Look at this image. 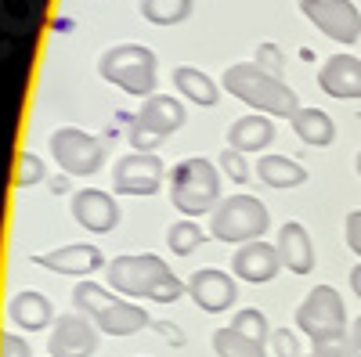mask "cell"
Listing matches in <instances>:
<instances>
[{
  "mask_svg": "<svg viewBox=\"0 0 361 357\" xmlns=\"http://www.w3.org/2000/svg\"><path fill=\"white\" fill-rule=\"evenodd\" d=\"M188 296H192V300H195L206 314H221V311H228V307L235 303L238 289H235L231 275L217 271V267H206V271H195V275H192Z\"/></svg>",
  "mask_w": 361,
  "mask_h": 357,
  "instance_id": "cell-14",
  "label": "cell"
},
{
  "mask_svg": "<svg viewBox=\"0 0 361 357\" xmlns=\"http://www.w3.org/2000/svg\"><path fill=\"white\" fill-rule=\"evenodd\" d=\"M271 339H275V353L279 357H300V343L289 329H279V332H271Z\"/></svg>",
  "mask_w": 361,
  "mask_h": 357,
  "instance_id": "cell-33",
  "label": "cell"
},
{
  "mask_svg": "<svg viewBox=\"0 0 361 357\" xmlns=\"http://www.w3.org/2000/svg\"><path fill=\"white\" fill-rule=\"evenodd\" d=\"M257 65H260L264 73H271V76H282V69H286V54H282V47H279V44H271V40H264V44L257 47Z\"/></svg>",
  "mask_w": 361,
  "mask_h": 357,
  "instance_id": "cell-30",
  "label": "cell"
},
{
  "mask_svg": "<svg viewBox=\"0 0 361 357\" xmlns=\"http://www.w3.org/2000/svg\"><path fill=\"white\" fill-rule=\"evenodd\" d=\"M192 15V0H141V18L152 25H177Z\"/></svg>",
  "mask_w": 361,
  "mask_h": 357,
  "instance_id": "cell-24",
  "label": "cell"
},
{
  "mask_svg": "<svg viewBox=\"0 0 361 357\" xmlns=\"http://www.w3.org/2000/svg\"><path fill=\"white\" fill-rule=\"evenodd\" d=\"M163 159L152 152H130L123 159H116L112 170V188L116 195H156L163 184Z\"/></svg>",
  "mask_w": 361,
  "mask_h": 357,
  "instance_id": "cell-11",
  "label": "cell"
},
{
  "mask_svg": "<svg viewBox=\"0 0 361 357\" xmlns=\"http://www.w3.org/2000/svg\"><path fill=\"white\" fill-rule=\"evenodd\" d=\"M296 325L300 332H307L314 346L322 343H336L347 336V311L343 300L333 285H318L307 292V300L296 307Z\"/></svg>",
  "mask_w": 361,
  "mask_h": 357,
  "instance_id": "cell-7",
  "label": "cell"
},
{
  "mask_svg": "<svg viewBox=\"0 0 361 357\" xmlns=\"http://www.w3.org/2000/svg\"><path fill=\"white\" fill-rule=\"evenodd\" d=\"M47 144H51L54 163L66 170V177H90V173H98L102 163H105L102 137L87 134L80 127H58L47 137Z\"/></svg>",
  "mask_w": 361,
  "mask_h": 357,
  "instance_id": "cell-9",
  "label": "cell"
},
{
  "mask_svg": "<svg viewBox=\"0 0 361 357\" xmlns=\"http://www.w3.org/2000/svg\"><path fill=\"white\" fill-rule=\"evenodd\" d=\"M73 303H76L80 314H87L109 336H134V332L145 329V325H152V318L145 314V307L119 300V296H112L109 289H102L94 282H80L73 289Z\"/></svg>",
  "mask_w": 361,
  "mask_h": 357,
  "instance_id": "cell-3",
  "label": "cell"
},
{
  "mask_svg": "<svg viewBox=\"0 0 361 357\" xmlns=\"http://www.w3.org/2000/svg\"><path fill=\"white\" fill-rule=\"evenodd\" d=\"M231 329L243 332V336H250V339H257V343H264V339H267V318H264L257 307H246V311H238V314L231 318Z\"/></svg>",
  "mask_w": 361,
  "mask_h": 357,
  "instance_id": "cell-28",
  "label": "cell"
},
{
  "mask_svg": "<svg viewBox=\"0 0 361 357\" xmlns=\"http://www.w3.org/2000/svg\"><path fill=\"white\" fill-rule=\"evenodd\" d=\"M33 263H37V267H44V271H54V275H73V278H80V275H94L98 267H109V263H105V256H102V249H98V246H87V242H76V246H58V249H51V253L33 256Z\"/></svg>",
  "mask_w": 361,
  "mask_h": 357,
  "instance_id": "cell-13",
  "label": "cell"
},
{
  "mask_svg": "<svg viewBox=\"0 0 361 357\" xmlns=\"http://www.w3.org/2000/svg\"><path fill=\"white\" fill-rule=\"evenodd\" d=\"M156 329L163 332V339H170V343H185V336H180V329H177V325H166V321H156Z\"/></svg>",
  "mask_w": 361,
  "mask_h": 357,
  "instance_id": "cell-35",
  "label": "cell"
},
{
  "mask_svg": "<svg viewBox=\"0 0 361 357\" xmlns=\"http://www.w3.org/2000/svg\"><path fill=\"white\" fill-rule=\"evenodd\" d=\"M173 87L180 94H185L188 101H195V105H217V98H221V87L209 80L202 69H195V65H177L173 69Z\"/></svg>",
  "mask_w": 361,
  "mask_h": 357,
  "instance_id": "cell-23",
  "label": "cell"
},
{
  "mask_svg": "<svg viewBox=\"0 0 361 357\" xmlns=\"http://www.w3.org/2000/svg\"><path fill=\"white\" fill-rule=\"evenodd\" d=\"M44 159L40 156H33V152H18V159H15V188H33V184H40L44 181Z\"/></svg>",
  "mask_w": 361,
  "mask_h": 357,
  "instance_id": "cell-27",
  "label": "cell"
},
{
  "mask_svg": "<svg viewBox=\"0 0 361 357\" xmlns=\"http://www.w3.org/2000/svg\"><path fill=\"white\" fill-rule=\"evenodd\" d=\"M0 357H29V343L15 332H4L0 336Z\"/></svg>",
  "mask_w": 361,
  "mask_h": 357,
  "instance_id": "cell-34",
  "label": "cell"
},
{
  "mask_svg": "<svg viewBox=\"0 0 361 357\" xmlns=\"http://www.w3.org/2000/svg\"><path fill=\"white\" fill-rule=\"evenodd\" d=\"M354 166H357V173H361V152H357V159H354Z\"/></svg>",
  "mask_w": 361,
  "mask_h": 357,
  "instance_id": "cell-39",
  "label": "cell"
},
{
  "mask_svg": "<svg viewBox=\"0 0 361 357\" xmlns=\"http://www.w3.org/2000/svg\"><path fill=\"white\" fill-rule=\"evenodd\" d=\"M180 127H185V105L173 94H152V98H145L141 112L134 115L130 144H134V152H152L159 141H166Z\"/></svg>",
  "mask_w": 361,
  "mask_h": 357,
  "instance_id": "cell-8",
  "label": "cell"
},
{
  "mask_svg": "<svg viewBox=\"0 0 361 357\" xmlns=\"http://www.w3.org/2000/svg\"><path fill=\"white\" fill-rule=\"evenodd\" d=\"M343 234H347V249L361 256V210L347 213V224H343Z\"/></svg>",
  "mask_w": 361,
  "mask_h": 357,
  "instance_id": "cell-32",
  "label": "cell"
},
{
  "mask_svg": "<svg viewBox=\"0 0 361 357\" xmlns=\"http://www.w3.org/2000/svg\"><path fill=\"white\" fill-rule=\"evenodd\" d=\"M307 357H357V350H354L350 336H343V339H336V343H322V346H314Z\"/></svg>",
  "mask_w": 361,
  "mask_h": 357,
  "instance_id": "cell-31",
  "label": "cell"
},
{
  "mask_svg": "<svg viewBox=\"0 0 361 357\" xmlns=\"http://www.w3.org/2000/svg\"><path fill=\"white\" fill-rule=\"evenodd\" d=\"M271 141H275V123H271V115H264V112L243 115L228 127V148H235V152H243V156L264 152Z\"/></svg>",
  "mask_w": 361,
  "mask_h": 357,
  "instance_id": "cell-20",
  "label": "cell"
},
{
  "mask_svg": "<svg viewBox=\"0 0 361 357\" xmlns=\"http://www.w3.org/2000/svg\"><path fill=\"white\" fill-rule=\"evenodd\" d=\"M279 267H282V256L275 246H267V242H246V246H238V253L231 256V271L243 278V282H271L279 275Z\"/></svg>",
  "mask_w": 361,
  "mask_h": 357,
  "instance_id": "cell-17",
  "label": "cell"
},
{
  "mask_svg": "<svg viewBox=\"0 0 361 357\" xmlns=\"http://www.w3.org/2000/svg\"><path fill=\"white\" fill-rule=\"evenodd\" d=\"M300 15L336 44L350 47L361 37V11L350 0H300Z\"/></svg>",
  "mask_w": 361,
  "mask_h": 357,
  "instance_id": "cell-10",
  "label": "cell"
},
{
  "mask_svg": "<svg viewBox=\"0 0 361 357\" xmlns=\"http://www.w3.org/2000/svg\"><path fill=\"white\" fill-rule=\"evenodd\" d=\"M105 278L116 292L137 296V300H156V303H177L188 292V285L180 282L170 263L145 253V256H116L105 267Z\"/></svg>",
  "mask_w": 361,
  "mask_h": 357,
  "instance_id": "cell-1",
  "label": "cell"
},
{
  "mask_svg": "<svg viewBox=\"0 0 361 357\" xmlns=\"http://www.w3.org/2000/svg\"><path fill=\"white\" fill-rule=\"evenodd\" d=\"M318 87L329 98H340V101L361 98V58L350 54L325 58V65L318 69Z\"/></svg>",
  "mask_w": 361,
  "mask_h": 357,
  "instance_id": "cell-15",
  "label": "cell"
},
{
  "mask_svg": "<svg viewBox=\"0 0 361 357\" xmlns=\"http://www.w3.org/2000/svg\"><path fill=\"white\" fill-rule=\"evenodd\" d=\"M221 87H224L231 98L246 101L250 108H257V112H264V115L293 119L296 108H300V98H296L293 87H289L282 76L264 73L257 62H235V65H228Z\"/></svg>",
  "mask_w": 361,
  "mask_h": 357,
  "instance_id": "cell-2",
  "label": "cell"
},
{
  "mask_svg": "<svg viewBox=\"0 0 361 357\" xmlns=\"http://www.w3.org/2000/svg\"><path fill=\"white\" fill-rule=\"evenodd\" d=\"M51 192H54V195L69 192V177H51Z\"/></svg>",
  "mask_w": 361,
  "mask_h": 357,
  "instance_id": "cell-37",
  "label": "cell"
},
{
  "mask_svg": "<svg viewBox=\"0 0 361 357\" xmlns=\"http://www.w3.org/2000/svg\"><path fill=\"white\" fill-rule=\"evenodd\" d=\"M73 217H76L80 227L105 234V231H112L119 224V206H116V199L109 192L83 188V192L73 195Z\"/></svg>",
  "mask_w": 361,
  "mask_h": 357,
  "instance_id": "cell-16",
  "label": "cell"
},
{
  "mask_svg": "<svg viewBox=\"0 0 361 357\" xmlns=\"http://www.w3.org/2000/svg\"><path fill=\"white\" fill-rule=\"evenodd\" d=\"M98 73L112 87L127 91L134 98L156 94V54L145 44H116L98 58Z\"/></svg>",
  "mask_w": 361,
  "mask_h": 357,
  "instance_id": "cell-5",
  "label": "cell"
},
{
  "mask_svg": "<svg viewBox=\"0 0 361 357\" xmlns=\"http://www.w3.org/2000/svg\"><path fill=\"white\" fill-rule=\"evenodd\" d=\"M253 173L267 188H296V184L307 181V170L300 163H293L289 156H260Z\"/></svg>",
  "mask_w": 361,
  "mask_h": 357,
  "instance_id": "cell-22",
  "label": "cell"
},
{
  "mask_svg": "<svg viewBox=\"0 0 361 357\" xmlns=\"http://www.w3.org/2000/svg\"><path fill=\"white\" fill-rule=\"evenodd\" d=\"M275 249L282 256V267H289L293 275H311V267H314V246H311V234H307L304 224L286 220L282 231H279Z\"/></svg>",
  "mask_w": 361,
  "mask_h": 357,
  "instance_id": "cell-18",
  "label": "cell"
},
{
  "mask_svg": "<svg viewBox=\"0 0 361 357\" xmlns=\"http://www.w3.org/2000/svg\"><path fill=\"white\" fill-rule=\"evenodd\" d=\"M267 224H271V217H267V206L260 199L231 195L209 217V234L217 242H228V246H246V242H257L267 231Z\"/></svg>",
  "mask_w": 361,
  "mask_h": 357,
  "instance_id": "cell-6",
  "label": "cell"
},
{
  "mask_svg": "<svg viewBox=\"0 0 361 357\" xmlns=\"http://www.w3.org/2000/svg\"><path fill=\"white\" fill-rule=\"evenodd\" d=\"M221 173H228L235 184H246L253 170H250V163H246L243 152H235V148H224V152H221Z\"/></svg>",
  "mask_w": 361,
  "mask_h": 357,
  "instance_id": "cell-29",
  "label": "cell"
},
{
  "mask_svg": "<svg viewBox=\"0 0 361 357\" xmlns=\"http://www.w3.org/2000/svg\"><path fill=\"white\" fill-rule=\"evenodd\" d=\"M350 289H354V296L361 300V263H354V267H350Z\"/></svg>",
  "mask_w": 361,
  "mask_h": 357,
  "instance_id": "cell-36",
  "label": "cell"
},
{
  "mask_svg": "<svg viewBox=\"0 0 361 357\" xmlns=\"http://www.w3.org/2000/svg\"><path fill=\"white\" fill-rule=\"evenodd\" d=\"M98 325L87 314H62L54 321V329L47 336V353L51 357H90L98 350Z\"/></svg>",
  "mask_w": 361,
  "mask_h": 357,
  "instance_id": "cell-12",
  "label": "cell"
},
{
  "mask_svg": "<svg viewBox=\"0 0 361 357\" xmlns=\"http://www.w3.org/2000/svg\"><path fill=\"white\" fill-rule=\"evenodd\" d=\"M214 350L221 357H264V343H257V339H250L243 332H235L231 325L214 332Z\"/></svg>",
  "mask_w": 361,
  "mask_h": 357,
  "instance_id": "cell-25",
  "label": "cell"
},
{
  "mask_svg": "<svg viewBox=\"0 0 361 357\" xmlns=\"http://www.w3.org/2000/svg\"><path fill=\"white\" fill-rule=\"evenodd\" d=\"M8 314H11V321L18 325V329H25V332H40V329H47V325L54 321L51 300H47L44 292H37V289L15 292L11 303H8Z\"/></svg>",
  "mask_w": 361,
  "mask_h": 357,
  "instance_id": "cell-19",
  "label": "cell"
},
{
  "mask_svg": "<svg viewBox=\"0 0 361 357\" xmlns=\"http://www.w3.org/2000/svg\"><path fill=\"white\" fill-rule=\"evenodd\" d=\"M202 242H206V234H202V227H199L195 220H177V224H170V231H166V246H170L177 256L195 253Z\"/></svg>",
  "mask_w": 361,
  "mask_h": 357,
  "instance_id": "cell-26",
  "label": "cell"
},
{
  "mask_svg": "<svg viewBox=\"0 0 361 357\" xmlns=\"http://www.w3.org/2000/svg\"><path fill=\"white\" fill-rule=\"evenodd\" d=\"M170 202L177 206L185 217H202L209 210L221 206V173L217 166L192 156V159H180L170 173Z\"/></svg>",
  "mask_w": 361,
  "mask_h": 357,
  "instance_id": "cell-4",
  "label": "cell"
},
{
  "mask_svg": "<svg viewBox=\"0 0 361 357\" xmlns=\"http://www.w3.org/2000/svg\"><path fill=\"white\" fill-rule=\"evenodd\" d=\"M350 343H354V350H357V357H361V318L354 321V329H350Z\"/></svg>",
  "mask_w": 361,
  "mask_h": 357,
  "instance_id": "cell-38",
  "label": "cell"
},
{
  "mask_svg": "<svg viewBox=\"0 0 361 357\" xmlns=\"http://www.w3.org/2000/svg\"><path fill=\"white\" fill-rule=\"evenodd\" d=\"M289 123H293V134L311 148H325L336 137L333 119H329V112H322V108H296V115L289 119Z\"/></svg>",
  "mask_w": 361,
  "mask_h": 357,
  "instance_id": "cell-21",
  "label": "cell"
}]
</instances>
